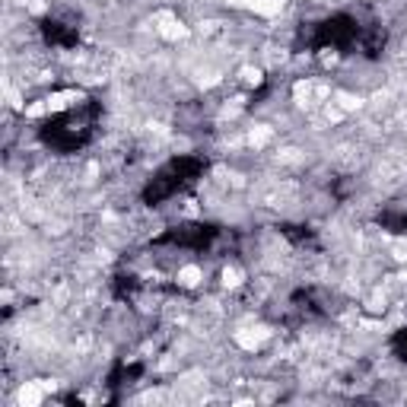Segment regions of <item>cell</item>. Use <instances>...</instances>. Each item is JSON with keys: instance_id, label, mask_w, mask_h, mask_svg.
I'll use <instances>...</instances> for the list:
<instances>
[{"instance_id": "cell-1", "label": "cell", "mask_w": 407, "mask_h": 407, "mask_svg": "<svg viewBox=\"0 0 407 407\" xmlns=\"http://www.w3.org/2000/svg\"><path fill=\"white\" fill-rule=\"evenodd\" d=\"M267 334H270L267 328H258V331H239V334H236V344L245 347V350H258V347L267 341Z\"/></svg>"}, {"instance_id": "cell-2", "label": "cell", "mask_w": 407, "mask_h": 407, "mask_svg": "<svg viewBox=\"0 0 407 407\" xmlns=\"http://www.w3.org/2000/svg\"><path fill=\"white\" fill-rule=\"evenodd\" d=\"M41 398H45V385H35V382H26L19 388V404L22 407H38Z\"/></svg>"}, {"instance_id": "cell-3", "label": "cell", "mask_w": 407, "mask_h": 407, "mask_svg": "<svg viewBox=\"0 0 407 407\" xmlns=\"http://www.w3.org/2000/svg\"><path fill=\"white\" fill-rule=\"evenodd\" d=\"M178 283H182V286H197V283H200V267H194V264L182 267V270H178Z\"/></svg>"}, {"instance_id": "cell-4", "label": "cell", "mask_w": 407, "mask_h": 407, "mask_svg": "<svg viewBox=\"0 0 407 407\" xmlns=\"http://www.w3.org/2000/svg\"><path fill=\"white\" fill-rule=\"evenodd\" d=\"M270 134H274V130H270L267 124H258L252 134H248V143H252V147H264V143L270 140Z\"/></svg>"}, {"instance_id": "cell-5", "label": "cell", "mask_w": 407, "mask_h": 407, "mask_svg": "<svg viewBox=\"0 0 407 407\" xmlns=\"http://www.w3.org/2000/svg\"><path fill=\"white\" fill-rule=\"evenodd\" d=\"M283 10V0H258L255 13H261V16H277V13Z\"/></svg>"}, {"instance_id": "cell-6", "label": "cell", "mask_w": 407, "mask_h": 407, "mask_svg": "<svg viewBox=\"0 0 407 407\" xmlns=\"http://www.w3.org/2000/svg\"><path fill=\"white\" fill-rule=\"evenodd\" d=\"M223 283H226V286H239V283H242V274H239L236 267H226V270H223Z\"/></svg>"}, {"instance_id": "cell-7", "label": "cell", "mask_w": 407, "mask_h": 407, "mask_svg": "<svg viewBox=\"0 0 407 407\" xmlns=\"http://www.w3.org/2000/svg\"><path fill=\"white\" fill-rule=\"evenodd\" d=\"M337 102H341V108H344V111H356V108H359V99L347 96V93H341V96H337Z\"/></svg>"}, {"instance_id": "cell-8", "label": "cell", "mask_w": 407, "mask_h": 407, "mask_svg": "<svg viewBox=\"0 0 407 407\" xmlns=\"http://www.w3.org/2000/svg\"><path fill=\"white\" fill-rule=\"evenodd\" d=\"M185 32H188V29H185V26H175V22H166V29H163L166 38H182Z\"/></svg>"}, {"instance_id": "cell-9", "label": "cell", "mask_w": 407, "mask_h": 407, "mask_svg": "<svg viewBox=\"0 0 407 407\" xmlns=\"http://www.w3.org/2000/svg\"><path fill=\"white\" fill-rule=\"evenodd\" d=\"M293 96H296V102H299V105H305V102H309V83H296Z\"/></svg>"}, {"instance_id": "cell-10", "label": "cell", "mask_w": 407, "mask_h": 407, "mask_svg": "<svg viewBox=\"0 0 407 407\" xmlns=\"http://www.w3.org/2000/svg\"><path fill=\"white\" fill-rule=\"evenodd\" d=\"M245 80L258 86V83H261V70H252V67H248V70H245Z\"/></svg>"}, {"instance_id": "cell-11", "label": "cell", "mask_w": 407, "mask_h": 407, "mask_svg": "<svg viewBox=\"0 0 407 407\" xmlns=\"http://www.w3.org/2000/svg\"><path fill=\"white\" fill-rule=\"evenodd\" d=\"M229 4H232V7H252V10H255L258 0H229Z\"/></svg>"}]
</instances>
